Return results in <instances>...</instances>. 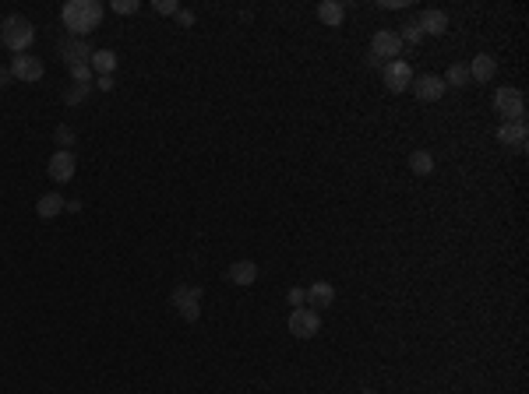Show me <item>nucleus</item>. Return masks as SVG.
<instances>
[{
  "label": "nucleus",
  "mask_w": 529,
  "mask_h": 394,
  "mask_svg": "<svg viewBox=\"0 0 529 394\" xmlns=\"http://www.w3.org/2000/svg\"><path fill=\"white\" fill-rule=\"evenodd\" d=\"M526 120H508V123H501V130H498V141H505V145H512V148H526Z\"/></svg>",
  "instance_id": "obj_13"
},
{
  "label": "nucleus",
  "mask_w": 529,
  "mask_h": 394,
  "mask_svg": "<svg viewBox=\"0 0 529 394\" xmlns=\"http://www.w3.org/2000/svg\"><path fill=\"white\" fill-rule=\"evenodd\" d=\"M11 81H14V74H11V67H0V89H4V85H11Z\"/></svg>",
  "instance_id": "obj_31"
},
{
  "label": "nucleus",
  "mask_w": 529,
  "mask_h": 394,
  "mask_svg": "<svg viewBox=\"0 0 529 394\" xmlns=\"http://www.w3.org/2000/svg\"><path fill=\"white\" fill-rule=\"evenodd\" d=\"M71 78H75V85H92V67L89 64H75L71 67Z\"/></svg>",
  "instance_id": "obj_25"
},
{
  "label": "nucleus",
  "mask_w": 529,
  "mask_h": 394,
  "mask_svg": "<svg viewBox=\"0 0 529 394\" xmlns=\"http://www.w3.org/2000/svg\"><path fill=\"white\" fill-rule=\"evenodd\" d=\"M494 109L505 116V123H508V120H523V113H526V98H523L519 89L501 85V89L494 92Z\"/></svg>",
  "instance_id": "obj_3"
},
{
  "label": "nucleus",
  "mask_w": 529,
  "mask_h": 394,
  "mask_svg": "<svg viewBox=\"0 0 529 394\" xmlns=\"http://www.w3.org/2000/svg\"><path fill=\"white\" fill-rule=\"evenodd\" d=\"M96 89H99V92H113V74H109V78H99Z\"/></svg>",
  "instance_id": "obj_30"
},
{
  "label": "nucleus",
  "mask_w": 529,
  "mask_h": 394,
  "mask_svg": "<svg viewBox=\"0 0 529 394\" xmlns=\"http://www.w3.org/2000/svg\"><path fill=\"white\" fill-rule=\"evenodd\" d=\"M286 299H290V306H293V310H300V306L307 303V289H300V286H297V289H290V293H286Z\"/></svg>",
  "instance_id": "obj_26"
},
{
  "label": "nucleus",
  "mask_w": 529,
  "mask_h": 394,
  "mask_svg": "<svg viewBox=\"0 0 529 394\" xmlns=\"http://www.w3.org/2000/svg\"><path fill=\"white\" fill-rule=\"evenodd\" d=\"M89 92H92V85H71V89L64 92V102H67V106H78Z\"/></svg>",
  "instance_id": "obj_24"
},
{
  "label": "nucleus",
  "mask_w": 529,
  "mask_h": 394,
  "mask_svg": "<svg viewBox=\"0 0 529 394\" xmlns=\"http://www.w3.org/2000/svg\"><path fill=\"white\" fill-rule=\"evenodd\" d=\"M286 327H290V334H293V338H315L317 331H321V317H317L315 310L300 306V310H293V313H290Z\"/></svg>",
  "instance_id": "obj_6"
},
{
  "label": "nucleus",
  "mask_w": 529,
  "mask_h": 394,
  "mask_svg": "<svg viewBox=\"0 0 529 394\" xmlns=\"http://www.w3.org/2000/svg\"><path fill=\"white\" fill-rule=\"evenodd\" d=\"M64 204H67V201L60 194H43L36 201V215H39V218H57V215L64 211Z\"/></svg>",
  "instance_id": "obj_19"
},
{
  "label": "nucleus",
  "mask_w": 529,
  "mask_h": 394,
  "mask_svg": "<svg viewBox=\"0 0 529 394\" xmlns=\"http://www.w3.org/2000/svg\"><path fill=\"white\" fill-rule=\"evenodd\" d=\"M177 21H180L184 28H191V25H195V11H184V7H180V11H177Z\"/></svg>",
  "instance_id": "obj_29"
},
{
  "label": "nucleus",
  "mask_w": 529,
  "mask_h": 394,
  "mask_svg": "<svg viewBox=\"0 0 529 394\" xmlns=\"http://www.w3.org/2000/svg\"><path fill=\"white\" fill-rule=\"evenodd\" d=\"M11 74H14L18 81H25V85H36V81L46 74V67H43L39 57H25V53H18V57L11 60Z\"/></svg>",
  "instance_id": "obj_7"
},
{
  "label": "nucleus",
  "mask_w": 529,
  "mask_h": 394,
  "mask_svg": "<svg viewBox=\"0 0 529 394\" xmlns=\"http://www.w3.org/2000/svg\"><path fill=\"white\" fill-rule=\"evenodd\" d=\"M381 74H385V85L399 96V92H406L410 85H413V67L410 64H403V60H392V64H385L381 67Z\"/></svg>",
  "instance_id": "obj_8"
},
{
  "label": "nucleus",
  "mask_w": 529,
  "mask_h": 394,
  "mask_svg": "<svg viewBox=\"0 0 529 394\" xmlns=\"http://www.w3.org/2000/svg\"><path fill=\"white\" fill-rule=\"evenodd\" d=\"M89 67H92V74L109 78V74L116 71V53H113V50H92V57H89Z\"/></svg>",
  "instance_id": "obj_15"
},
{
  "label": "nucleus",
  "mask_w": 529,
  "mask_h": 394,
  "mask_svg": "<svg viewBox=\"0 0 529 394\" xmlns=\"http://www.w3.org/2000/svg\"><path fill=\"white\" fill-rule=\"evenodd\" d=\"M138 7H141L138 0H113V11H116V14H134Z\"/></svg>",
  "instance_id": "obj_27"
},
{
  "label": "nucleus",
  "mask_w": 529,
  "mask_h": 394,
  "mask_svg": "<svg viewBox=\"0 0 529 394\" xmlns=\"http://www.w3.org/2000/svg\"><path fill=\"white\" fill-rule=\"evenodd\" d=\"M60 21H64V28H67L75 39H85L89 32L99 28V21H103V4H99V0H67L64 11H60Z\"/></svg>",
  "instance_id": "obj_1"
},
{
  "label": "nucleus",
  "mask_w": 529,
  "mask_h": 394,
  "mask_svg": "<svg viewBox=\"0 0 529 394\" xmlns=\"http://www.w3.org/2000/svg\"><path fill=\"white\" fill-rule=\"evenodd\" d=\"M156 11H159V14H177L180 4H177V0H156Z\"/></svg>",
  "instance_id": "obj_28"
},
{
  "label": "nucleus",
  "mask_w": 529,
  "mask_h": 394,
  "mask_svg": "<svg viewBox=\"0 0 529 394\" xmlns=\"http://www.w3.org/2000/svg\"><path fill=\"white\" fill-rule=\"evenodd\" d=\"M441 81H445V85H452V89H466L473 78H469V67H466V64H452V67H448V74H445Z\"/></svg>",
  "instance_id": "obj_21"
},
{
  "label": "nucleus",
  "mask_w": 529,
  "mask_h": 394,
  "mask_svg": "<svg viewBox=\"0 0 529 394\" xmlns=\"http://www.w3.org/2000/svg\"><path fill=\"white\" fill-rule=\"evenodd\" d=\"M399 50H403L399 32H392V28H378V32H374V39H371V53H374L381 64H392V60L399 57Z\"/></svg>",
  "instance_id": "obj_5"
},
{
  "label": "nucleus",
  "mask_w": 529,
  "mask_h": 394,
  "mask_svg": "<svg viewBox=\"0 0 529 394\" xmlns=\"http://www.w3.org/2000/svg\"><path fill=\"white\" fill-rule=\"evenodd\" d=\"M360 394H374V391H371V388H367V391H360Z\"/></svg>",
  "instance_id": "obj_32"
},
{
  "label": "nucleus",
  "mask_w": 529,
  "mask_h": 394,
  "mask_svg": "<svg viewBox=\"0 0 529 394\" xmlns=\"http://www.w3.org/2000/svg\"><path fill=\"white\" fill-rule=\"evenodd\" d=\"M226 282H233V286H254V282H258V264H254V261H236V264H229V268H226Z\"/></svg>",
  "instance_id": "obj_14"
},
{
  "label": "nucleus",
  "mask_w": 529,
  "mask_h": 394,
  "mask_svg": "<svg viewBox=\"0 0 529 394\" xmlns=\"http://www.w3.org/2000/svg\"><path fill=\"white\" fill-rule=\"evenodd\" d=\"M410 89L417 92V98H420V102H437V98L445 96V89H448V85H445L437 74H423L420 81H413Z\"/></svg>",
  "instance_id": "obj_10"
},
{
  "label": "nucleus",
  "mask_w": 529,
  "mask_h": 394,
  "mask_svg": "<svg viewBox=\"0 0 529 394\" xmlns=\"http://www.w3.org/2000/svg\"><path fill=\"white\" fill-rule=\"evenodd\" d=\"M399 39H403V46H406V43H410V46H417V43L423 39L420 25H417V21H406V25H403V32H399Z\"/></svg>",
  "instance_id": "obj_22"
},
{
  "label": "nucleus",
  "mask_w": 529,
  "mask_h": 394,
  "mask_svg": "<svg viewBox=\"0 0 529 394\" xmlns=\"http://www.w3.org/2000/svg\"><path fill=\"white\" fill-rule=\"evenodd\" d=\"M60 53H64V64L75 67V64H89L92 46H89L85 39H64V43H60Z\"/></svg>",
  "instance_id": "obj_11"
},
{
  "label": "nucleus",
  "mask_w": 529,
  "mask_h": 394,
  "mask_svg": "<svg viewBox=\"0 0 529 394\" xmlns=\"http://www.w3.org/2000/svg\"><path fill=\"white\" fill-rule=\"evenodd\" d=\"M410 169H413L417 176H430V173H434V155L423 152V148H417V152L410 155Z\"/></svg>",
  "instance_id": "obj_20"
},
{
  "label": "nucleus",
  "mask_w": 529,
  "mask_h": 394,
  "mask_svg": "<svg viewBox=\"0 0 529 394\" xmlns=\"http://www.w3.org/2000/svg\"><path fill=\"white\" fill-rule=\"evenodd\" d=\"M75 169H78V159H75V152H53V159H50V166H46V173L57 180V184H67L71 176H75Z\"/></svg>",
  "instance_id": "obj_9"
},
{
  "label": "nucleus",
  "mask_w": 529,
  "mask_h": 394,
  "mask_svg": "<svg viewBox=\"0 0 529 394\" xmlns=\"http://www.w3.org/2000/svg\"><path fill=\"white\" fill-rule=\"evenodd\" d=\"M335 303V289H332V282H311V289H307V310H328Z\"/></svg>",
  "instance_id": "obj_12"
},
{
  "label": "nucleus",
  "mask_w": 529,
  "mask_h": 394,
  "mask_svg": "<svg viewBox=\"0 0 529 394\" xmlns=\"http://www.w3.org/2000/svg\"><path fill=\"white\" fill-rule=\"evenodd\" d=\"M317 18H321L325 25L339 28V25H342V18H346V7H342L339 0H325V4H317Z\"/></svg>",
  "instance_id": "obj_18"
},
{
  "label": "nucleus",
  "mask_w": 529,
  "mask_h": 394,
  "mask_svg": "<svg viewBox=\"0 0 529 394\" xmlns=\"http://www.w3.org/2000/svg\"><path fill=\"white\" fill-rule=\"evenodd\" d=\"M417 25H420V32L441 35V32L448 28V14H445V11H437V7H430V11H423L420 18H417Z\"/></svg>",
  "instance_id": "obj_17"
},
{
  "label": "nucleus",
  "mask_w": 529,
  "mask_h": 394,
  "mask_svg": "<svg viewBox=\"0 0 529 394\" xmlns=\"http://www.w3.org/2000/svg\"><path fill=\"white\" fill-rule=\"evenodd\" d=\"M170 303L180 310L184 320H198V313H202V286H177L170 293Z\"/></svg>",
  "instance_id": "obj_4"
},
{
  "label": "nucleus",
  "mask_w": 529,
  "mask_h": 394,
  "mask_svg": "<svg viewBox=\"0 0 529 394\" xmlns=\"http://www.w3.org/2000/svg\"><path fill=\"white\" fill-rule=\"evenodd\" d=\"M53 141H57V145H60L64 152H71V145H75V130H71L67 123H60V127L53 130Z\"/></svg>",
  "instance_id": "obj_23"
},
{
  "label": "nucleus",
  "mask_w": 529,
  "mask_h": 394,
  "mask_svg": "<svg viewBox=\"0 0 529 394\" xmlns=\"http://www.w3.org/2000/svg\"><path fill=\"white\" fill-rule=\"evenodd\" d=\"M32 39H36V28H32L28 18L7 14V18L0 21V43H4L11 53H25V50L32 46Z\"/></svg>",
  "instance_id": "obj_2"
},
{
  "label": "nucleus",
  "mask_w": 529,
  "mask_h": 394,
  "mask_svg": "<svg viewBox=\"0 0 529 394\" xmlns=\"http://www.w3.org/2000/svg\"><path fill=\"white\" fill-rule=\"evenodd\" d=\"M466 67H469V78H473V81H491V78L498 74V64H494V57H487V53L473 57V64H466Z\"/></svg>",
  "instance_id": "obj_16"
}]
</instances>
